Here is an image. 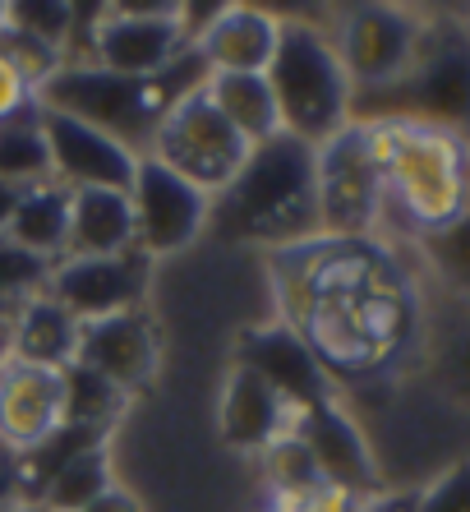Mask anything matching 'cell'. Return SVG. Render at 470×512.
<instances>
[{
    "label": "cell",
    "mask_w": 470,
    "mask_h": 512,
    "mask_svg": "<svg viewBox=\"0 0 470 512\" xmlns=\"http://www.w3.org/2000/svg\"><path fill=\"white\" fill-rule=\"evenodd\" d=\"M277 319L291 323L332 388H365L415 370L424 300L397 245L378 236H309L263 259Z\"/></svg>",
    "instance_id": "6da1fadb"
},
{
    "label": "cell",
    "mask_w": 470,
    "mask_h": 512,
    "mask_svg": "<svg viewBox=\"0 0 470 512\" xmlns=\"http://www.w3.org/2000/svg\"><path fill=\"white\" fill-rule=\"evenodd\" d=\"M208 236L217 250H286L318 236V148L295 134L249 148L245 167L212 194Z\"/></svg>",
    "instance_id": "7a4b0ae2"
},
{
    "label": "cell",
    "mask_w": 470,
    "mask_h": 512,
    "mask_svg": "<svg viewBox=\"0 0 470 512\" xmlns=\"http://www.w3.org/2000/svg\"><path fill=\"white\" fill-rule=\"evenodd\" d=\"M208 79V65L194 56V47L171 65V70L153 74V79H134V74H111L93 60H74V65H60L51 70L42 84H37V107L42 111H60V116H74L93 130L120 139L134 153H148L157 125L189 88H199Z\"/></svg>",
    "instance_id": "3957f363"
},
{
    "label": "cell",
    "mask_w": 470,
    "mask_h": 512,
    "mask_svg": "<svg viewBox=\"0 0 470 512\" xmlns=\"http://www.w3.org/2000/svg\"><path fill=\"white\" fill-rule=\"evenodd\" d=\"M383 167V222L401 217V236L415 240L466 213L470 143L424 120H365Z\"/></svg>",
    "instance_id": "277c9868"
},
{
    "label": "cell",
    "mask_w": 470,
    "mask_h": 512,
    "mask_svg": "<svg viewBox=\"0 0 470 512\" xmlns=\"http://www.w3.org/2000/svg\"><path fill=\"white\" fill-rule=\"evenodd\" d=\"M268 88L282 116V134L305 139L309 148L332 143L355 111V88L346 79L337 47L309 14H282V33L268 65Z\"/></svg>",
    "instance_id": "5b68a950"
},
{
    "label": "cell",
    "mask_w": 470,
    "mask_h": 512,
    "mask_svg": "<svg viewBox=\"0 0 470 512\" xmlns=\"http://www.w3.org/2000/svg\"><path fill=\"white\" fill-rule=\"evenodd\" d=\"M374 97H388V107L374 120H424L438 130H452L470 143V37L466 28H434L424 19V37L411 70L383 93L355 97L365 107ZM355 116V111H351Z\"/></svg>",
    "instance_id": "8992f818"
},
{
    "label": "cell",
    "mask_w": 470,
    "mask_h": 512,
    "mask_svg": "<svg viewBox=\"0 0 470 512\" xmlns=\"http://www.w3.org/2000/svg\"><path fill=\"white\" fill-rule=\"evenodd\" d=\"M383 227V167L365 120L318 148V236L360 240Z\"/></svg>",
    "instance_id": "52a82bcc"
},
{
    "label": "cell",
    "mask_w": 470,
    "mask_h": 512,
    "mask_svg": "<svg viewBox=\"0 0 470 512\" xmlns=\"http://www.w3.org/2000/svg\"><path fill=\"white\" fill-rule=\"evenodd\" d=\"M429 14L406 5H346L332 10V47H337L355 97L383 93L411 70Z\"/></svg>",
    "instance_id": "ba28073f"
},
{
    "label": "cell",
    "mask_w": 470,
    "mask_h": 512,
    "mask_svg": "<svg viewBox=\"0 0 470 512\" xmlns=\"http://www.w3.org/2000/svg\"><path fill=\"white\" fill-rule=\"evenodd\" d=\"M143 157H157L162 167H171L189 185H199V190L222 194L235 180V171L245 167L249 143L217 116V107L208 102V93L199 84L162 116V125H157Z\"/></svg>",
    "instance_id": "9c48e42d"
},
{
    "label": "cell",
    "mask_w": 470,
    "mask_h": 512,
    "mask_svg": "<svg viewBox=\"0 0 470 512\" xmlns=\"http://www.w3.org/2000/svg\"><path fill=\"white\" fill-rule=\"evenodd\" d=\"M93 28H88V51L111 74H134V79H153L171 70L189 51V24L185 5H97Z\"/></svg>",
    "instance_id": "30bf717a"
},
{
    "label": "cell",
    "mask_w": 470,
    "mask_h": 512,
    "mask_svg": "<svg viewBox=\"0 0 470 512\" xmlns=\"http://www.w3.org/2000/svg\"><path fill=\"white\" fill-rule=\"evenodd\" d=\"M130 203H134V245L153 263L180 259L208 236L212 194L189 185L171 167H162L157 157H139Z\"/></svg>",
    "instance_id": "8fae6325"
},
{
    "label": "cell",
    "mask_w": 470,
    "mask_h": 512,
    "mask_svg": "<svg viewBox=\"0 0 470 512\" xmlns=\"http://www.w3.org/2000/svg\"><path fill=\"white\" fill-rule=\"evenodd\" d=\"M153 268L143 250H125V254H102V259H65L51 268L47 296L56 300L60 310H70L79 323L93 319H111L125 310H143L153 300Z\"/></svg>",
    "instance_id": "7c38bea8"
},
{
    "label": "cell",
    "mask_w": 470,
    "mask_h": 512,
    "mask_svg": "<svg viewBox=\"0 0 470 512\" xmlns=\"http://www.w3.org/2000/svg\"><path fill=\"white\" fill-rule=\"evenodd\" d=\"M74 365L93 370L111 388L130 397L153 393L162 379V328H157L153 310H125L111 319L79 323V356Z\"/></svg>",
    "instance_id": "4fadbf2b"
},
{
    "label": "cell",
    "mask_w": 470,
    "mask_h": 512,
    "mask_svg": "<svg viewBox=\"0 0 470 512\" xmlns=\"http://www.w3.org/2000/svg\"><path fill=\"white\" fill-rule=\"evenodd\" d=\"M295 425H300V411L282 393H272L254 370L231 360L212 397V434L222 443V453H231L235 462H259L272 443L295 434Z\"/></svg>",
    "instance_id": "5bb4252c"
},
{
    "label": "cell",
    "mask_w": 470,
    "mask_h": 512,
    "mask_svg": "<svg viewBox=\"0 0 470 512\" xmlns=\"http://www.w3.org/2000/svg\"><path fill=\"white\" fill-rule=\"evenodd\" d=\"M231 360L254 370L272 393H282L295 411H309V406H323L337 397L328 370L318 365V356L305 346V337L295 333L291 323H282L277 314L263 323H245L235 333Z\"/></svg>",
    "instance_id": "9a60e30c"
},
{
    "label": "cell",
    "mask_w": 470,
    "mask_h": 512,
    "mask_svg": "<svg viewBox=\"0 0 470 512\" xmlns=\"http://www.w3.org/2000/svg\"><path fill=\"white\" fill-rule=\"evenodd\" d=\"M70 425V388L65 370L28 365V360H0V443L10 453H33L51 434Z\"/></svg>",
    "instance_id": "2e32d148"
},
{
    "label": "cell",
    "mask_w": 470,
    "mask_h": 512,
    "mask_svg": "<svg viewBox=\"0 0 470 512\" xmlns=\"http://www.w3.org/2000/svg\"><path fill=\"white\" fill-rule=\"evenodd\" d=\"M295 434L305 439L323 485L341 489V494H351V499H360V503L388 494L383 476H378V466H374V453H369V443H365V429L355 425V416L341 406V397L300 411Z\"/></svg>",
    "instance_id": "e0dca14e"
},
{
    "label": "cell",
    "mask_w": 470,
    "mask_h": 512,
    "mask_svg": "<svg viewBox=\"0 0 470 512\" xmlns=\"http://www.w3.org/2000/svg\"><path fill=\"white\" fill-rule=\"evenodd\" d=\"M42 134L51 153V180H60L65 190H130L134 185L139 153L111 134L60 111H42Z\"/></svg>",
    "instance_id": "ac0fdd59"
},
{
    "label": "cell",
    "mask_w": 470,
    "mask_h": 512,
    "mask_svg": "<svg viewBox=\"0 0 470 512\" xmlns=\"http://www.w3.org/2000/svg\"><path fill=\"white\" fill-rule=\"evenodd\" d=\"M282 33V14L263 5H217L194 37V56L208 74H268Z\"/></svg>",
    "instance_id": "d6986e66"
},
{
    "label": "cell",
    "mask_w": 470,
    "mask_h": 512,
    "mask_svg": "<svg viewBox=\"0 0 470 512\" xmlns=\"http://www.w3.org/2000/svg\"><path fill=\"white\" fill-rule=\"evenodd\" d=\"M134 245V203L130 190H70V245L65 254L102 259Z\"/></svg>",
    "instance_id": "ffe728a7"
},
{
    "label": "cell",
    "mask_w": 470,
    "mask_h": 512,
    "mask_svg": "<svg viewBox=\"0 0 470 512\" xmlns=\"http://www.w3.org/2000/svg\"><path fill=\"white\" fill-rule=\"evenodd\" d=\"M79 356V319L51 296H33L10 314V360L70 370Z\"/></svg>",
    "instance_id": "44dd1931"
},
{
    "label": "cell",
    "mask_w": 470,
    "mask_h": 512,
    "mask_svg": "<svg viewBox=\"0 0 470 512\" xmlns=\"http://www.w3.org/2000/svg\"><path fill=\"white\" fill-rule=\"evenodd\" d=\"M5 240H14L19 250L37 254V259L60 263L65 245H70V190L60 180H42V185L19 190Z\"/></svg>",
    "instance_id": "7402d4cb"
},
{
    "label": "cell",
    "mask_w": 470,
    "mask_h": 512,
    "mask_svg": "<svg viewBox=\"0 0 470 512\" xmlns=\"http://www.w3.org/2000/svg\"><path fill=\"white\" fill-rule=\"evenodd\" d=\"M203 93L217 107V116L231 125L249 148L277 139L282 134V116H277V102H272L268 74H208L203 79Z\"/></svg>",
    "instance_id": "603a6c76"
},
{
    "label": "cell",
    "mask_w": 470,
    "mask_h": 512,
    "mask_svg": "<svg viewBox=\"0 0 470 512\" xmlns=\"http://www.w3.org/2000/svg\"><path fill=\"white\" fill-rule=\"evenodd\" d=\"M111 485H116V443L97 439L65 457V462L42 480L33 503H42L47 512H79V508H88L97 494H106Z\"/></svg>",
    "instance_id": "cb8c5ba5"
},
{
    "label": "cell",
    "mask_w": 470,
    "mask_h": 512,
    "mask_svg": "<svg viewBox=\"0 0 470 512\" xmlns=\"http://www.w3.org/2000/svg\"><path fill=\"white\" fill-rule=\"evenodd\" d=\"M51 180V153H47V134H42V107H28L19 116L0 120V185L28 190Z\"/></svg>",
    "instance_id": "d4e9b609"
},
{
    "label": "cell",
    "mask_w": 470,
    "mask_h": 512,
    "mask_svg": "<svg viewBox=\"0 0 470 512\" xmlns=\"http://www.w3.org/2000/svg\"><path fill=\"white\" fill-rule=\"evenodd\" d=\"M411 250L420 254L424 273L443 296L470 300V213H457L443 227L415 236Z\"/></svg>",
    "instance_id": "484cf974"
},
{
    "label": "cell",
    "mask_w": 470,
    "mask_h": 512,
    "mask_svg": "<svg viewBox=\"0 0 470 512\" xmlns=\"http://www.w3.org/2000/svg\"><path fill=\"white\" fill-rule=\"evenodd\" d=\"M10 37L28 42V47L47 51L51 60H70V42L79 33V5L65 0H33V5H10Z\"/></svg>",
    "instance_id": "4316f807"
},
{
    "label": "cell",
    "mask_w": 470,
    "mask_h": 512,
    "mask_svg": "<svg viewBox=\"0 0 470 512\" xmlns=\"http://www.w3.org/2000/svg\"><path fill=\"white\" fill-rule=\"evenodd\" d=\"M254 466L263 471L268 499H286V494H305V489L323 485V476H318V466H314V457H309V448H305L300 434H286L282 443H272Z\"/></svg>",
    "instance_id": "83f0119b"
},
{
    "label": "cell",
    "mask_w": 470,
    "mask_h": 512,
    "mask_svg": "<svg viewBox=\"0 0 470 512\" xmlns=\"http://www.w3.org/2000/svg\"><path fill=\"white\" fill-rule=\"evenodd\" d=\"M51 268H56V263L37 259V254L19 250L14 240L0 236V305H5V310H19L24 300L47 296Z\"/></svg>",
    "instance_id": "f1b7e54d"
},
{
    "label": "cell",
    "mask_w": 470,
    "mask_h": 512,
    "mask_svg": "<svg viewBox=\"0 0 470 512\" xmlns=\"http://www.w3.org/2000/svg\"><path fill=\"white\" fill-rule=\"evenodd\" d=\"M411 512H470V462H457L411 489Z\"/></svg>",
    "instance_id": "f546056e"
},
{
    "label": "cell",
    "mask_w": 470,
    "mask_h": 512,
    "mask_svg": "<svg viewBox=\"0 0 470 512\" xmlns=\"http://www.w3.org/2000/svg\"><path fill=\"white\" fill-rule=\"evenodd\" d=\"M259 512H360V499L341 494L332 485L305 489V494H286V499H268Z\"/></svg>",
    "instance_id": "4dcf8cb0"
},
{
    "label": "cell",
    "mask_w": 470,
    "mask_h": 512,
    "mask_svg": "<svg viewBox=\"0 0 470 512\" xmlns=\"http://www.w3.org/2000/svg\"><path fill=\"white\" fill-rule=\"evenodd\" d=\"M37 88H33V79H28L19 65H14L5 51H0V120H10V116H19V111H28L37 102Z\"/></svg>",
    "instance_id": "1f68e13d"
},
{
    "label": "cell",
    "mask_w": 470,
    "mask_h": 512,
    "mask_svg": "<svg viewBox=\"0 0 470 512\" xmlns=\"http://www.w3.org/2000/svg\"><path fill=\"white\" fill-rule=\"evenodd\" d=\"M24 503V471H19V453H10L0 443V512H10Z\"/></svg>",
    "instance_id": "d6a6232c"
},
{
    "label": "cell",
    "mask_w": 470,
    "mask_h": 512,
    "mask_svg": "<svg viewBox=\"0 0 470 512\" xmlns=\"http://www.w3.org/2000/svg\"><path fill=\"white\" fill-rule=\"evenodd\" d=\"M79 512H148V508H143L139 489L125 485V480H116L106 494H97V499L88 503V508H79Z\"/></svg>",
    "instance_id": "836d02e7"
},
{
    "label": "cell",
    "mask_w": 470,
    "mask_h": 512,
    "mask_svg": "<svg viewBox=\"0 0 470 512\" xmlns=\"http://www.w3.org/2000/svg\"><path fill=\"white\" fill-rule=\"evenodd\" d=\"M360 512H411V489H388V494L360 503Z\"/></svg>",
    "instance_id": "e575fe53"
},
{
    "label": "cell",
    "mask_w": 470,
    "mask_h": 512,
    "mask_svg": "<svg viewBox=\"0 0 470 512\" xmlns=\"http://www.w3.org/2000/svg\"><path fill=\"white\" fill-rule=\"evenodd\" d=\"M14 199H19V190H14V185H0V236H5V227H10Z\"/></svg>",
    "instance_id": "d590c367"
},
{
    "label": "cell",
    "mask_w": 470,
    "mask_h": 512,
    "mask_svg": "<svg viewBox=\"0 0 470 512\" xmlns=\"http://www.w3.org/2000/svg\"><path fill=\"white\" fill-rule=\"evenodd\" d=\"M10 314L14 310H5V305H0V360L10 356Z\"/></svg>",
    "instance_id": "8d00e7d4"
},
{
    "label": "cell",
    "mask_w": 470,
    "mask_h": 512,
    "mask_svg": "<svg viewBox=\"0 0 470 512\" xmlns=\"http://www.w3.org/2000/svg\"><path fill=\"white\" fill-rule=\"evenodd\" d=\"M5 28H10V5H0V37H5Z\"/></svg>",
    "instance_id": "74e56055"
},
{
    "label": "cell",
    "mask_w": 470,
    "mask_h": 512,
    "mask_svg": "<svg viewBox=\"0 0 470 512\" xmlns=\"http://www.w3.org/2000/svg\"><path fill=\"white\" fill-rule=\"evenodd\" d=\"M10 512H47L42 503H19V508H10Z\"/></svg>",
    "instance_id": "f35d334b"
},
{
    "label": "cell",
    "mask_w": 470,
    "mask_h": 512,
    "mask_svg": "<svg viewBox=\"0 0 470 512\" xmlns=\"http://www.w3.org/2000/svg\"><path fill=\"white\" fill-rule=\"evenodd\" d=\"M466 213H470V176H466Z\"/></svg>",
    "instance_id": "ab89813d"
},
{
    "label": "cell",
    "mask_w": 470,
    "mask_h": 512,
    "mask_svg": "<svg viewBox=\"0 0 470 512\" xmlns=\"http://www.w3.org/2000/svg\"><path fill=\"white\" fill-rule=\"evenodd\" d=\"M461 28H466V37H470V10H466V24H461Z\"/></svg>",
    "instance_id": "60d3db41"
}]
</instances>
